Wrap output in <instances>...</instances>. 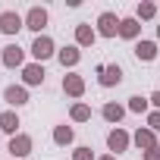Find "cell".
I'll return each instance as SVG.
<instances>
[{
	"mask_svg": "<svg viewBox=\"0 0 160 160\" xmlns=\"http://www.w3.org/2000/svg\"><path fill=\"white\" fill-rule=\"evenodd\" d=\"M157 13H160V7H157V3H151V0H141V3L135 7V19H138V22H151Z\"/></svg>",
	"mask_w": 160,
	"mask_h": 160,
	"instance_id": "cell-19",
	"label": "cell"
},
{
	"mask_svg": "<svg viewBox=\"0 0 160 160\" xmlns=\"http://www.w3.org/2000/svg\"><path fill=\"white\" fill-rule=\"evenodd\" d=\"M119 38H126V41H141V22H138L135 16L119 19Z\"/></svg>",
	"mask_w": 160,
	"mask_h": 160,
	"instance_id": "cell-11",
	"label": "cell"
},
{
	"mask_svg": "<svg viewBox=\"0 0 160 160\" xmlns=\"http://www.w3.org/2000/svg\"><path fill=\"white\" fill-rule=\"evenodd\" d=\"M10 160H13V157H10Z\"/></svg>",
	"mask_w": 160,
	"mask_h": 160,
	"instance_id": "cell-29",
	"label": "cell"
},
{
	"mask_svg": "<svg viewBox=\"0 0 160 160\" xmlns=\"http://www.w3.org/2000/svg\"><path fill=\"white\" fill-rule=\"evenodd\" d=\"M63 91H66L69 98H82V94H85V78L75 75V72H66V75H63Z\"/></svg>",
	"mask_w": 160,
	"mask_h": 160,
	"instance_id": "cell-13",
	"label": "cell"
},
{
	"mask_svg": "<svg viewBox=\"0 0 160 160\" xmlns=\"http://www.w3.org/2000/svg\"><path fill=\"white\" fill-rule=\"evenodd\" d=\"M94 41H98V28L94 25H88V22L75 25V47H94Z\"/></svg>",
	"mask_w": 160,
	"mask_h": 160,
	"instance_id": "cell-12",
	"label": "cell"
},
{
	"mask_svg": "<svg viewBox=\"0 0 160 160\" xmlns=\"http://www.w3.org/2000/svg\"><path fill=\"white\" fill-rule=\"evenodd\" d=\"M126 110H129V107H122V104H113V101H110V104H104L101 116H104L110 126H119V122H122V116H126Z\"/></svg>",
	"mask_w": 160,
	"mask_h": 160,
	"instance_id": "cell-18",
	"label": "cell"
},
{
	"mask_svg": "<svg viewBox=\"0 0 160 160\" xmlns=\"http://www.w3.org/2000/svg\"><path fill=\"white\" fill-rule=\"evenodd\" d=\"M144 160H160V144L151 148V151H144Z\"/></svg>",
	"mask_w": 160,
	"mask_h": 160,
	"instance_id": "cell-25",
	"label": "cell"
},
{
	"mask_svg": "<svg viewBox=\"0 0 160 160\" xmlns=\"http://www.w3.org/2000/svg\"><path fill=\"white\" fill-rule=\"evenodd\" d=\"M129 110H132V113H151V101L141 98V94H132V98H129Z\"/></svg>",
	"mask_w": 160,
	"mask_h": 160,
	"instance_id": "cell-22",
	"label": "cell"
},
{
	"mask_svg": "<svg viewBox=\"0 0 160 160\" xmlns=\"http://www.w3.org/2000/svg\"><path fill=\"white\" fill-rule=\"evenodd\" d=\"M47 22H50V13H47L44 7H28V13H25V28H28V32L41 35V32L47 28Z\"/></svg>",
	"mask_w": 160,
	"mask_h": 160,
	"instance_id": "cell-3",
	"label": "cell"
},
{
	"mask_svg": "<svg viewBox=\"0 0 160 160\" xmlns=\"http://www.w3.org/2000/svg\"><path fill=\"white\" fill-rule=\"evenodd\" d=\"M94 72H98L101 88H113V85H119V82H122V69H119V63H101Z\"/></svg>",
	"mask_w": 160,
	"mask_h": 160,
	"instance_id": "cell-2",
	"label": "cell"
},
{
	"mask_svg": "<svg viewBox=\"0 0 160 160\" xmlns=\"http://www.w3.org/2000/svg\"><path fill=\"white\" fill-rule=\"evenodd\" d=\"M69 119H72V122H88V119H91V107H88L85 101H75L72 110H69Z\"/></svg>",
	"mask_w": 160,
	"mask_h": 160,
	"instance_id": "cell-21",
	"label": "cell"
},
{
	"mask_svg": "<svg viewBox=\"0 0 160 160\" xmlns=\"http://www.w3.org/2000/svg\"><path fill=\"white\" fill-rule=\"evenodd\" d=\"M44 63H25V69H22V82L25 85H44Z\"/></svg>",
	"mask_w": 160,
	"mask_h": 160,
	"instance_id": "cell-14",
	"label": "cell"
},
{
	"mask_svg": "<svg viewBox=\"0 0 160 160\" xmlns=\"http://www.w3.org/2000/svg\"><path fill=\"white\" fill-rule=\"evenodd\" d=\"M3 101L10 107H25L28 104V88L25 85H7L3 88Z\"/></svg>",
	"mask_w": 160,
	"mask_h": 160,
	"instance_id": "cell-9",
	"label": "cell"
},
{
	"mask_svg": "<svg viewBox=\"0 0 160 160\" xmlns=\"http://www.w3.org/2000/svg\"><path fill=\"white\" fill-rule=\"evenodd\" d=\"M132 144H135L138 151H151V148H157V132H151V129H138V132L132 135Z\"/></svg>",
	"mask_w": 160,
	"mask_h": 160,
	"instance_id": "cell-17",
	"label": "cell"
},
{
	"mask_svg": "<svg viewBox=\"0 0 160 160\" xmlns=\"http://www.w3.org/2000/svg\"><path fill=\"white\" fill-rule=\"evenodd\" d=\"M57 60H60V66H63V69H72V66H78V60H82V47L66 44V47H60V50H57Z\"/></svg>",
	"mask_w": 160,
	"mask_h": 160,
	"instance_id": "cell-10",
	"label": "cell"
},
{
	"mask_svg": "<svg viewBox=\"0 0 160 160\" xmlns=\"http://www.w3.org/2000/svg\"><path fill=\"white\" fill-rule=\"evenodd\" d=\"M25 28V16H19L16 10H3L0 13V32L3 35H19Z\"/></svg>",
	"mask_w": 160,
	"mask_h": 160,
	"instance_id": "cell-5",
	"label": "cell"
},
{
	"mask_svg": "<svg viewBox=\"0 0 160 160\" xmlns=\"http://www.w3.org/2000/svg\"><path fill=\"white\" fill-rule=\"evenodd\" d=\"M157 41H160V25H157Z\"/></svg>",
	"mask_w": 160,
	"mask_h": 160,
	"instance_id": "cell-28",
	"label": "cell"
},
{
	"mask_svg": "<svg viewBox=\"0 0 160 160\" xmlns=\"http://www.w3.org/2000/svg\"><path fill=\"white\" fill-rule=\"evenodd\" d=\"M129 144H132V135H129L126 129H119V126H116V129H110V132H107V148L113 151V157H116V154H122V151H129Z\"/></svg>",
	"mask_w": 160,
	"mask_h": 160,
	"instance_id": "cell-6",
	"label": "cell"
},
{
	"mask_svg": "<svg viewBox=\"0 0 160 160\" xmlns=\"http://www.w3.org/2000/svg\"><path fill=\"white\" fill-rule=\"evenodd\" d=\"M19 126L22 122H19V113L16 110H3V113H0V132H7L13 138V135H19Z\"/></svg>",
	"mask_w": 160,
	"mask_h": 160,
	"instance_id": "cell-16",
	"label": "cell"
},
{
	"mask_svg": "<svg viewBox=\"0 0 160 160\" xmlns=\"http://www.w3.org/2000/svg\"><path fill=\"white\" fill-rule=\"evenodd\" d=\"M148 101H151V107H154V110H160V91H154Z\"/></svg>",
	"mask_w": 160,
	"mask_h": 160,
	"instance_id": "cell-26",
	"label": "cell"
},
{
	"mask_svg": "<svg viewBox=\"0 0 160 160\" xmlns=\"http://www.w3.org/2000/svg\"><path fill=\"white\" fill-rule=\"evenodd\" d=\"M0 63H3L7 69H25V50L19 44H7L3 50H0Z\"/></svg>",
	"mask_w": 160,
	"mask_h": 160,
	"instance_id": "cell-4",
	"label": "cell"
},
{
	"mask_svg": "<svg viewBox=\"0 0 160 160\" xmlns=\"http://www.w3.org/2000/svg\"><path fill=\"white\" fill-rule=\"evenodd\" d=\"M72 141H75V129H72V126H66V122H63V126H57V129H53V144L66 148V144H72Z\"/></svg>",
	"mask_w": 160,
	"mask_h": 160,
	"instance_id": "cell-20",
	"label": "cell"
},
{
	"mask_svg": "<svg viewBox=\"0 0 160 160\" xmlns=\"http://www.w3.org/2000/svg\"><path fill=\"white\" fill-rule=\"evenodd\" d=\"M72 160H98V157H94V151H91L88 144H78V148L72 151Z\"/></svg>",
	"mask_w": 160,
	"mask_h": 160,
	"instance_id": "cell-23",
	"label": "cell"
},
{
	"mask_svg": "<svg viewBox=\"0 0 160 160\" xmlns=\"http://www.w3.org/2000/svg\"><path fill=\"white\" fill-rule=\"evenodd\" d=\"M32 57H35V63H44V60H50V57H57V44H53V38L50 35H35V41H32Z\"/></svg>",
	"mask_w": 160,
	"mask_h": 160,
	"instance_id": "cell-1",
	"label": "cell"
},
{
	"mask_svg": "<svg viewBox=\"0 0 160 160\" xmlns=\"http://www.w3.org/2000/svg\"><path fill=\"white\" fill-rule=\"evenodd\" d=\"M98 160H119V157H113V154H104V157H98Z\"/></svg>",
	"mask_w": 160,
	"mask_h": 160,
	"instance_id": "cell-27",
	"label": "cell"
},
{
	"mask_svg": "<svg viewBox=\"0 0 160 160\" xmlns=\"http://www.w3.org/2000/svg\"><path fill=\"white\" fill-rule=\"evenodd\" d=\"M32 148H35V141H32V135H25V132H19V135H13V138H10V157H13V160L28 157V154H32Z\"/></svg>",
	"mask_w": 160,
	"mask_h": 160,
	"instance_id": "cell-7",
	"label": "cell"
},
{
	"mask_svg": "<svg viewBox=\"0 0 160 160\" xmlns=\"http://www.w3.org/2000/svg\"><path fill=\"white\" fill-rule=\"evenodd\" d=\"M98 35H101V38H116V35H119V19H116V13L104 10V13L98 16Z\"/></svg>",
	"mask_w": 160,
	"mask_h": 160,
	"instance_id": "cell-8",
	"label": "cell"
},
{
	"mask_svg": "<svg viewBox=\"0 0 160 160\" xmlns=\"http://www.w3.org/2000/svg\"><path fill=\"white\" fill-rule=\"evenodd\" d=\"M148 129L151 132H160V110H151L148 113Z\"/></svg>",
	"mask_w": 160,
	"mask_h": 160,
	"instance_id": "cell-24",
	"label": "cell"
},
{
	"mask_svg": "<svg viewBox=\"0 0 160 160\" xmlns=\"http://www.w3.org/2000/svg\"><path fill=\"white\" fill-rule=\"evenodd\" d=\"M135 57H138V63H151V60H157V41H135V50H132Z\"/></svg>",
	"mask_w": 160,
	"mask_h": 160,
	"instance_id": "cell-15",
	"label": "cell"
}]
</instances>
